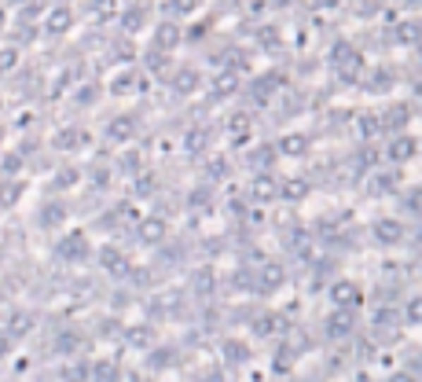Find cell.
<instances>
[{
	"label": "cell",
	"instance_id": "6da1fadb",
	"mask_svg": "<svg viewBox=\"0 0 422 382\" xmlns=\"http://www.w3.org/2000/svg\"><path fill=\"white\" fill-rule=\"evenodd\" d=\"M330 66L338 70V78L342 81H360L367 74V59H363V52L356 44H349V41H338L334 52H330Z\"/></svg>",
	"mask_w": 422,
	"mask_h": 382
},
{
	"label": "cell",
	"instance_id": "7a4b0ae2",
	"mask_svg": "<svg viewBox=\"0 0 422 382\" xmlns=\"http://www.w3.org/2000/svg\"><path fill=\"white\" fill-rule=\"evenodd\" d=\"M356 309H330V316L323 320V331H327V338H334V342H342V338H353L356 335Z\"/></svg>",
	"mask_w": 422,
	"mask_h": 382
},
{
	"label": "cell",
	"instance_id": "3957f363",
	"mask_svg": "<svg viewBox=\"0 0 422 382\" xmlns=\"http://www.w3.org/2000/svg\"><path fill=\"white\" fill-rule=\"evenodd\" d=\"M371 239L378 246H400L404 239V221L400 217H378V221L371 225Z\"/></svg>",
	"mask_w": 422,
	"mask_h": 382
},
{
	"label": "cell",
	"instance_id": "277c9868",
	"mask_svg": "<svg viewBox=\"0 0 422 382\" xmlns=\"http://www.w3.org/2000/svg\"><path fill=\"white\" fill-rule=\"evenodd\" d=\"M330 302H334V309H360L363 290L353 280H334L330 283Z\"/></svg>",
	"mask_w": 422,
	"mask_h": 382
},
{
	"label": "cell",
	"instance_id": "5b68a950",
	"mask_svg": "<svg viewBox=\"0 0 422 382\" xmlns=\"http://www.w3.org/2000/svg\"><path fill=\"white\" fill-rule=\"evenodd\" d=\"M415 155H418V143H415V136H408V133H397V136L390 140V148H385V158L397 162V166L411 162Z\"/></svg>",
	"mask_w": 422,
	"mask_h": 382
},
{
	"label": "cell",
	"instance_id": "8992f818",
	"mask_svg": "<svg viewBox=\"0 0 422 382\" xmlns=\"http://www.w3.org/2000/svg\"><path fill=\"white\" fill-rule=\"evenodd\" d=\"M378 121H382L385 133H404L408 121H411V107L408 103H393V107H385V114H378Z\"/></svg>",
	"mask_w": 422,
	"mask_h": 382
},
{
	"label": "cell",
	"instance_id": "52a82bcc",
	"mask_svg": "<svg viewBox=\"0 0 422 382\" xmlns=\"http://www.w3.org/2000/svg\"><path fill=\"white\" fill-rule=\"evenodd\" d=\"M393 41L404 48H418L422 44V19H400L393 30Z\"/></svg>",
	"mask_w": 422,
	"mask_h": 382
},
{
	"label": "cell",
	"instance_id": "ba28073f",
	"mask_svg": "<svg viewBox=\"0 0 422 382\" xmlns=\"http://www.w3.org/2000/svg\"><path fill=\"white\" fill-rule=\"evenodd\" d=\"M279 151H283V155H290V158H301V155H308V151H312V140H308V133H283Z\"/></svg>",
	"mask_w": 422,
	"mask_h": 382
},
{
	"label": "cell",
	"instance_id": "9c48e42d",
	"mask_svg": "<svg viewBox=\"0 0 422 382\" xmlns=\"http://www.w3.org/2000/svg\"><path fill=\"white\" fill-rule=\"evenodd\" d=\"M312 191V184L305 177H290V180H283L279 184V195H287V198H294V203H298V198H305Z\"/></svg>",
	"mask_w": 422,
	"mask_h": 382
},
{
	"label": "cell",
	"instance_id": "30bf717a",
	"mask_svg": "<svg viewBox=\"0 0 422 382\" xmlns=\"http://www.w3.org/2000/svg\"><path fill=\"white\" fill-rule=\"evenodd\" d=\"M279 195V184H275L272 177H257L253 180V198H261V203H268V198Z\"/></svg>",
	"mask_w": 422,
	"mask_h": 382
},
{
	"label": "cell",
	"instance_id": "8fae6325",
	"mask_svg": "<svg viewBox=\"0 0 422 382\" xmlns=\"http://www.w3.org/2000/svg\"><path fill=\"white\" fill-rule=\"evenodd\" d=\"M404 323H411V327L422 323V294L408 298V305H404Z\"/></svg>",
	"mask_w": 422,
	"mask_h": 382
},
{
	"label": "cell",
	"instance_id": "7c38bea8",
	"mask_svg": "<svg viewBox=\"0 0 422 382\" xmlns=\"http://www.w3.org/2000/svg\"><path fill=\"white\" fill-rule=\"evenodd\" d=\"M378 129H382L378 114H360V118H356V133H360V136H375Z\"/></svg>",
	"mask_w": 422,
	"mask_h": 382
},
{
	"label": "cell",
	"instance_id": "4fadbf2b",
	"mask_svg": "<svg viewBox=\"0 0 422 382\" xmlns=\"http://www.w3.org/2000/svg\"><path fill=\"white\" fill-rule=\"evenodd\" d=\"M250 129H253V125H250L246 114H235V118H231V136H235V140H246Z\"/></svg>",
	"mask_w": 422,
	"mask_h": 382
},
{
	"label": "cell",
	"instance_id": "5bb4252c",
	"mask_svg": "<svg viewBox=\"0 0 422 382\" xmlns=\"http://www.w3.org/2000/svg\"><path fill=\"white\" fill-rule=\"evenodd\" d=\"M162 232H165V225H162V221H147V225L140 228V235H143V239H147V243H155V239H162Z\"/></svg>",
	"mask_w": 422,
	"mask_h": 382
},
{
	"label": "cell",
	"instance_id": "9a60e30c",
	"mask_svg": "<svg viewBox=\"0 0 422 382\" xmlns=\"http://www.w3.org/2000/svg\"><path fill=\"white\" fill-rule=\"evenodd\" d=\"M261 280H265V290H275V287H279V283H283V268H275V265H268Z\"/></svg>",
	"mask_w": 422,
	"mask_h": 382
},
{
	"label": "cell",
	"instance_id": "2e32d148",
	"mask_svg": "<svg viewBox=\"0 0 422 382\" xmlns=\"http://www.w3.org/2000/svg\"><path fill=\"white\" fill-rule=\"evenodd\" d=\"M176 37H180L176 26H162V30H158V48H173V44H176Z\"/></svg>",
	"mask_w": 422,
	"mask_h": 382
},
{
	"label": "cell",
	"instance_id": "e0dca14e",
	"mask_svg": "<svg viewBox=\"0 0 422 382\" xmlns=\"http://www.w3.org/2000/svg\"><path fill=\"white\" fill-rule=\"evenodd\" d=\"M404 206H408L411 213H422V188H411L408 195H404Z\"/></svg>",
	"mask_w": 422,
	"mask_h": 382
},
{
	"label": "cell",
	"instance_id": "ac0fdd59",
	"mask_svg": "<svg viewBox=\"0 0 422 382\" xmlns=\"http://www.w3.org/2000/svg\"><path fill=\"white\" fill-rule=\"evenodd\" d=\"M198 85V78L191 74V70H183V74L176 78V88H180V92H191V88Z\"/></svg>",
	"mask_w": 422,
	"mask_h": 382
},
{
	"label": "cell",
	"instance_id": "d6986e66",
	"mask_svg": "<svg viewBox=\"0 0 422 382\" xmlns=\"http://www.w3.org/2000/svg\"><path fill=\"white\" fill-rule=\"evenodd\" d=\"M70 26V11H55V19H52V30H66Z\"/></svg>",
	"mask_w": 422,
	"mask_h": 382
},
{
	"label": "cell",
	"instance_id": "ffe728a7",
	"mask_svg": "<svg viewBox=\"0 0 422 382\" xmlns=\"http://www.w3.org/2000/svg\"><path fill=\"white\" fill-rule=\"evenodd\" d=\"M272 158H275V148H261L257 151V166H272Z\"/></svg>",
	"mask_w": 422,
	"mask_h": 382
},
{
	"label": "cell",
	"instance_id": "44dd1931",
	"mask_svg": "<svg viewBox=\"0 0 422 382\" xmlns=\"http://www.w3.org/2000/svg\"><path fill=\"white\" fill-rule=\"evenodd\" d=\"M385 382H418V378H415L411 371H404V368H400V371H393V375L385 378Z\"/></svg>",
	"mask_w": 422,
	"mask_h": 382
},
{
	"label": "cell",
	"instance_id": "7402d4cb",
	"mask_svg": "<svg viewBox=\"0 0 422 382\" xmlns=\"http://www.w3.org/2000/svg\"><path fill=\"white\" fill-rule=\"evenodd\" d=\"M418 59H422V44H418Z\"/></svg>",
	"mask_w": 422,
	"mask_h": 382
}]
</instances>
